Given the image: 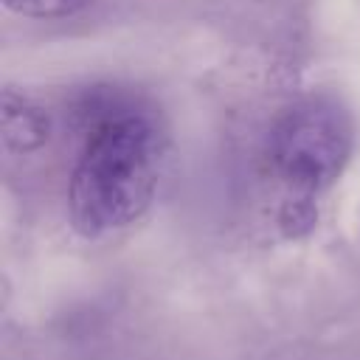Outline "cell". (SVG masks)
<instances>
[{"mask_svg": "<svg viewBox=\"0 0 360 360\" xmlns=\"http://www.w3.org/2000/svg\"><path fill=\"white\" fill-rule=\"evenodd\" d=\"M3 141L11 152H34L48 141V115L31 98L3 93Z\"/></svg>", "mask_w": 360, "mask_h": 360, "instance_id": "3957f363", "label": "cell"}, {"mask_svg": "<svg viewBox=\"0 0 360 360\" xmlns=\"http://www.w3.org/2000/svg\"><path fill=\"white\" fill-rule=\"evenodd\" d=\"M8 11L31 20H59L87 8L93 0H3Z\"/></svg>", "mask_w": 360, "mask_h": 360, "instance_id": "277c9868", "label": "cell"}, {"mask_svg": "<svg viewBox=\"0 0 360 360\" xmlns=\"http://www.w3.org/2000/svg\"><path fill=\"white\" fill-rule=\"evenodd\" d=\"M352 149V118L332 98H304L278 115L267 141V163L287 191L284 228L290 233L312 228V202L343 174Z\"/></svg>", "mask_w": 360, "mask_h": 360, "instance_id": "7a4b0ae2", "label": "cell"}, {"mask_svg": "<svg viewBox=\"0 0 360 360\" xmlns=\"http://www.w3.org/2000/svg\"><path fill=\"white\" fill-rule=\"evenodd\" d=\"M84 143L68 183V217L76 233L98 239L115 233L152 205L163 135L155 118L115 90H90L79 104Z\"/></svg>", "mask_w": 360, "mask_h": 360, "instance_id": "6da1fadb", "label": "cell"}]
</instances>
